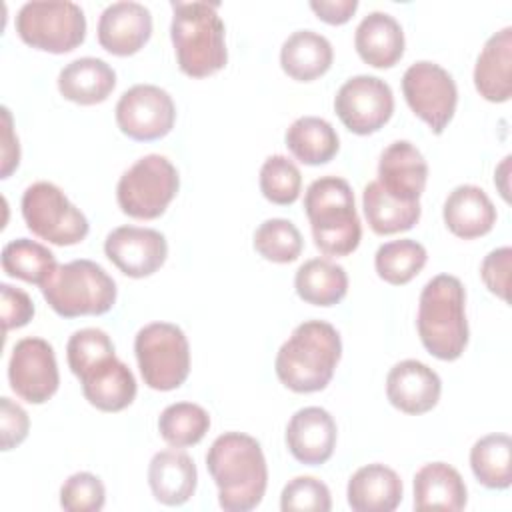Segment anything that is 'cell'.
Wrapping results in <instances>:
<instances>
[{
    "label": "cell",
    "mask_w": 512,
    "mask_h": 512,
    "mask_svg": "<svg viewBox=\"0 0 512 512\" xmlns=\"http://www.w3.org/2000/svg\"><path fill=\"white\" fill-rule=\"evenodd\" d=\"M206 468L218 488V502L228 512L256 508L268 486L262 446L244 432H224L208 448Z\"/></svg>",
    "instance_id": "1"
},
{
    "label": "cell",
    "mask_w": 512,
    "mask_h": 512,
    "mask_svg": "<svg viewBox=\"0 0 512 512\" xmlns=\"http://www.w3.org/2000/svg\"><path fill=\"white\" fill-rule=\"evenodd\" d=\"M340 356L342 340L338 330L324 320H306L280 346L274 370L278 380L292 392H320L330 384Z\"/></svg>",
    "instance_id": "2"
},
{
    "label": "cell",
    "mask_w": 512,
    "mask_h": 512,
    "mask_svg": "<svg viewBox=\"0 0 512 512\" xmlns=\"http://www.w3.org/2000/svg\"><path fill=\"white\" fill-rule=\"evenodd\" d=\"M422 346L438 360H458L468 344L466 292L452 274L430 278L418 300L416 316Z\"/></svg>",
    "instance_id": "3"
},
{
    "label": "cell",
    "mask_w": 512,
    "mask_h": 512,
    "mask_svg": "<svg viewBox=\"0 0 512 512\" xmlns=\"http://www.w3.org/2000/svg\"><path fill=\"white\" fill-rule=\"evenodd\" d=\"M216 8L202 0L172 2L170 38L180 70L190 78H206L228 62L226 28Z\"/></svg>",
    "instance_id": "4"
},
{
    "label": "cell",
    "mask_w": 512,
    "mask_h": 512,
    "mask_svg": "<svg viewBox=\"0 0 512 512\" xmlns=\"http://www.w3.org/2000/svg\"><path fill=\"white\" fill-rule=\"evenodd\" d=\"M304 210L310 220L316 248L326 256H348L362 238L354 192L340 176L316 178L304 194Z\"/></svg>",
    "instance_id": "5"
},
{
    "label": "cell",
    "mask_w": 512,
    "mask_h": 512,
    "mask_svg": "<svg viewBox=\"0 0 512 512\" xmlns=\"http://www.w3.org/2000/svg\"><path fill=\"white\" fill-rule=\"evenodd\" d=\"M40 290L48 306L62 318L100 316L116 302L112 276L86 258L58 264Z\"/></svg>",
    "instance_id": "6"
},
{
    "label": "cell",
    "mask_w": 512,
    "mask_h": 512,
    "mask_svg": "<svg viewBox=\"0 0 512 512\" xmlns=\"http://www.w3.org/2000/svg\"><path fill=\"white\" fill-rule=\"evenodd\" d=\"M134 354L148 388L168 392L184 384L190 374V344L180 326L150 322L134 338Z\"/></svg>",
    "instance_id": "7"
},
{
    "label": "cell",
    "mask_w": 512,
    "mask_h": 512,
    "mask_svg": "<svg viewBox=\"0 0 512 512\" xmlns=\"http://www.w3.org/2000/svg\"><path fill=\"white\" fill-rule=\"evenodd\" d=\"M180 188L176 166L160 154L136 160L118 180L116 200L124 214L138 220L162 216Z\"/></svg>",
    "instance_id": "8"
},
{
    "label": "cell",
    "mask_w": 512,
    "mask_h": 512,
    "mask_svg": "<svg viewBox=\"0 0 512 512\" xmlns=\"http://www.w3.org/2000/svg\"><path fill=\"white\" fill-rule=\"evenodd\" d=\"M16 32L28 46L52 54L78 48L86 38V16L68 0H34L20 6Z\"/></svg>",
    "instance_id": "9"
},
{
    "label": "cell",
    "mask_w": 512,
    "mask_h": 512,
    "mask_svg": "<svg viewBox=\"0 0 512 512\" xmlns=\"http://www.w3.org/2000/svg\"><path fill=\"white\" fill-rule=\"evenodd\" d=\"M20 208L28 230L50 244L74 246L88 236V218L52 182L30 184L22 194Z\"/></svg>",
    "instance_id": "10"
},
{
    "label": "cell",
    "mask_w": 512,
    "mask_h": 512,
    "mask_svg": "<svg viewBox=\"0 0 512 512\" xmlns=\"http://www.w3.org/2000/svg\"><path fill=\"white\" fill-rule=\"evenodd\" d=\"M402 94L410 110L424 120L434 134H442L456 112V82L452 74L436 62L418 60L410 64L402 76Z\"/></svg>",
    "instance_id": "11"
},
{
    "label": "cell",
    "mask_w": 512,
    "mask_h": 512,
    "mask_svg": "<svg viewBox=\"0 0 512 512\" xmlns=\"http://www.w3.org/2000/svg\"><path fill=\"white\" fill-rule=\"evenodd\" d=\"M334 110L350 132L368 136L378 132L392 118L394 94L382 78L358 74L338 88Z\"/></svg>",
    "instance_id": "12"
},
{
    "label": "cell",
    "mask_w": 512,
    "mask_h": 512,
    "mask_svg": "<svg viewBox=\"0 0 512 512\" xmlns=\"http://www.w3.org/2000/svg\"><path fill=\"white\" fill-rule=\"evenodd\" d=\"M8 382L12 392L30 404L48 402L60 384L52 344L38 336L18 340L8 362Z\"/></svg>",
    "instance_id": "13"
},
{
    "label": "cell",
    "mask_w": 512,
    "mask_h": 512,
    "mask_svg": "<svg viewBox=\"0 0 512 512\" xmlns=\"http://www.w3.org/2000/svg\"><path fill=\"white\" fill-rule=\"evenodd\" d=\"M116 124L132 140L150 142L164 138L176 120L172 96L154 84L128 88L116 104Z\"/></svg>",
    "instance_id": "14"
},
{
    "label": "cell",
    "mask_w": 512,
    "mask_h": 512,
    "mask_svg": "<svg viewBox=\"0 0 512 512\" xmlns=\"http://www.w3.org/2000/svg\"><path fill=\"white\" fill-rule=\"evenodd\" d=\"M108 260L130 278H146L162 268L168 242L162 232L142 226H118L104 240Z\"/></svg>",
    "instance_id": "15"
},
{
    "label": "cell",
    "mask_w": 512,
    "mask_h": 512,
    "mask_svg": "<svg viewBox=\"0 0 512 512\" xmlns=\"http://www.w3.org/2000/svg\"><path fill=\"white\" fill-rule=\"evenodd\" d=\"M98 42L114 56H132L150 40L152 14L132 0L108 4L98 18Z\"/></svg>",
    "instance_id": "16"
},
{
    "label": "cell",
    "mask_w": 512,
    "mask_h": 512,
    "mask_svg": "<svg viewBox=\"0 0 512 512\" xmlns=\"http://www.w3.org/2000/svg\"><path fill=\"white\" fill-rule=\"evenodd\" d=\"M336 436L338 430L332 414L320 406L296 410L286 426V446L306 466L328 462L336 448Z\"/></svg>",
    "instance_id": "17"
},
{
    "label": "cell",
    "mask_w": 512,
    "mask_h": 512,
    "mask_svg": "<svg viewBox=\"0 0 512 512\" xmlns=\"http://www.w3.org/2000/svg\"><path fill=\"white\" fill-rule=\"evenodd\" d=\"M428 180V164L422 152L408 140L388 144L378 160V182L402 202H418Z\"/></svg>",
    "instance_id": "18"
},
{
    "label": "cell",
    "mask_w": 512,
    "mask_h": 512,
    "mask_svg": "<svg viewBox=\"0 0 512 512\" xmlns=\"http://www.w3.org/2000/svg\"><path fill=\"white\" fill-rule=\"evenodd\" d=\"M442 392L440 376L420 360H402L386 376L388 402L406 414H424L432 410Z\"/></svg>",
    "instance_id": "19"
},
{
    "label": "cell",
    "mask_w": 512,
    "mask_h": 512,
    "mask_svg": "<svg viewBox=\"0 0 512 512\" xmlns=\"http://www.w3.org/2000/svg\"><path fill=\"white\" fill-rule=\"evenodd\" d=\"M76 378L84 398L102 412H120L136 398V378L116 354L94 362Z\"/></svg>",
    "instance_id": "20"
},
{
    "label": "cell",
    "mask_w": 512,
    "mask_h": 512,
    "mask_svg": "<svg viewBox=\"0 0 512 512\" xmlns=\"http://www.w3.org/2000/svg\"><path fill=\"white\" fill-rule=\"evenodd\" d=\"M196 482L198 472L194 460L178 448L156 452L148 464L152 496L164 506L186 504L194 496Z\"/></svg>",
    "instance_id": "21"
},
{
    "label": "cell",
    "mask_w": 512,
    "mask_h": 512,
    "mask_svg": "<svg viewBox=\"0 0 512 512\" xmlns=\"http://www.w3.org/2000/svg\"><path fill=\"white\" fill-rule=\"evenodd\" d=\"M474 86L488 102H508L512 96V28L492 34L474 66Z\"/></svg>",
    "instance_id": "22"
},
{
    "label": "cell",
    "mask_w": 512,
    "mask_h": 512,
    "mask_svg": "<svg viewBox=\"0 0 512 512\" xmlns=\"http://www.w3.org/2000/svg\"><path fill=\"white\" fill-rule=\"evenodd\" d=\"M448 230L464 240L488 234L496 224V208L488 194L474 184L456 186L442 208Z\"/></svg>",
    "instance_id": "23"
},
{
    "label": "cell",
    "mask_w": 512,
    "mask_h": 512,
    "mask_svg": "<svg viewBox=\"0 0 512 512\" xmlns=\"http://www.w3.org/2000/svg\"><path fill=\"white\" fill-rule=\"evenodd\" d=\"M400 476L384 464H366L348 480L346 496L354 512H392L402 502Z\"/></svg>",
    "instance_id": "24"
},
{
    "label": "cell",
    "mask_w": 512,
    "mask_h": 512,
    "mask_svg": "<svg viewBox=\"0 0 512 512\" xmlns=\"http://www.w3.org/2000/svg\"><path fill=\"white\" fill-rule=\"evenodd\" d=\"M358 56L374 68H390L404 54V32L400 22L388 12L366 14L354 32Z\"/></svg>",
    "instance_id": "25"
},
{
    "label": "cell",
    "mask_w": 512,
    "mask_h": 512,
    "mask_svg": "<svg viewBox=\"0 0 512 512\" xmlns=\"http://www.w3.org/2000/svg\"><path fill=\"white\" fill-rule=\"evenodd\" d=\"M116 86V72L108 62L84 56L68 62L58 74L60 94L76 104L92 106L104 102Z\"/></svg>",
    "instance_id": "26"
},
{
    "label": "cell",
    "mask_w": 512,
    "mask_h": 512,
    "mask_svg": "<svg viewBox=\"0 0 512 512\" xmlns=\"http://www.w3.org/2000/svg\"><path fill=\"white\" fill-rule=\"evenodd\" d=\"M468 494L460 472L446 462L424 464L414 474V508L416 510H452L466 506Z\"/></svg>",
    "instance_id": "27"
},
{
    "label": "cell",
    "mask_w": 512,
    "mask_h": 512,
    "mask_svg": "<svg viewBox=\"0 0 512 512\" xmlns=\"http://www.w3.org/2000/svg\"><path fill=\"white\" fill-rule=\"evenodd\" d=\"M332 58L334 50L330 40L314 30L292 32L280 48L282 70L298 82H310L326 74L332 66Z\"/></svg>",
    "instance_id": "28"
},
{
    "label": "cell",
    "mask_w": 512,
    "mask_h": 512,
    "mask_svg": "<svg viewBox=\"0 0 512 512\" xmlns=\"http://www.w3.org/2000/svg\"><path fill=\"white\" fill-rule=\"evenodd\" d=\"M284 140L292 156L308 166L330 162L340 148V138L334 126L318 116L296 118L286 130Z\"/></svg>",
    "instance_id": "29"
},
{
    "label": "cell",
    "mask_w": 512,
    "mask_h": 512,
    "mask_svg": "<svg viewBox=\"0 0 512 512\" xmlns=\"http://www.w3.org/2000/svg\"><path fill=\"white\" fill-rule=\"evenodd\" d=\"M294 288L308 304L334 306L348 292V274L328 258H312L296 270Z\"/></svg>",
    "instance_id": "30"
},
{
    "label": "cell",
    "mask_w": 512,
    "mask_h": 512,
    "mask_svg": "<svg viewBox=\"0 0 512 512\" xmlns=\"http://www.w3.org/2000/svg\"><path fill=\"white\" fill-rule=\"evenodd\" d=\"M362 208L372 232L386 236L414 228L420 220V202H402L390 196L378 180L368 182L362 192Z\"/></svg>",
    "instance_id": "31"
},
{
    "label": "cell",
    "mask_w": 512,
    "mask_h": 512,
    "mask_svg": "<svg viewBox=\"0 0 512 512\" xmlns=\"http://www.w3.org/2000/svg\"><path fill=\"white\" fill-rule=\"evenodd\" d=\"M512 440L508 434H488L474 442L470 468L476 480L490 490H506L512 482Z\"/></svg>",
    "instance_id": "32"
},
{
    "label": "cell",
    "mask_w": 512,
    "mask_h": 512,
    "mask_svg": "<svg viewBox=\"0 0 512 512\" xmlns=\"http://www.w3.org/2000/svg\"><path fill=\"white\" fill-rule=\"evenodd\" d=\"M56 266L54 252L30 238H14L2 248V270L28 284L42 286Z\"/></svg>",
    "instance_id": "33"
},
{
    "label": "cell",
    "mask_w": 512,
    "mask_h": 512,
    "mask_svg": "<svg viewBox=\"0 0 512 512\" xmlns=\"http://www.w3.org/2000/svg\"><path fill=\"white\" fill-rule=\"evenodd\" d=\"M426 260L428 254L420 242L412 238H400L386 242L376 250L374 268L384 282L392 286H402L408 284L416 274H420Z\"/></svg>",
    "instance_id": "34"
},
{
    "label": "cell",
    "mask_w": 512,
    "mask_h": 512,
    "mask_svg": "<svg viewBox=\"0 0 512 512\" xmlns=\"http://www.w3.org/2000/svg\"><path fill=\"white\" fill-rule=\"evenodd\" d=\"M210 428L208 412L194 402H176L162 410L158 432L172 448H188L198 444Z\"/></svg>",
    "instance_id": "35"
},
{
    "label": "cell",
    "mask_w": 512,
    "mask_h": 512,
    "mask_svg": "<svg viewBox=\"0 0 512 512\" xmlns=\"http://www.w3.org/2000/svg\"><path fill=\"white\" fill-rule=\"evenodd\" d=\"M304 248V240L294 222L286 218L264 220L254 232V250L270 262H294Z\"/></svg>",
    "instance_id": "36"
},
{
    "label": "cell",
    "mask_w": 512,
    "mask_h": 512,
    "mask_svg": "<svg viewBox=\"0 0 512 512\" xmlns=\"http://www.w3.org/2000/svg\"><path fill=\"white\" fill-rule=\"evenodd\" d=\"M302 190V174L294 160L282 154L268 156L260 168V192L278 206L294 204Z\"/></svg>",
    "instance_id": "37"
},
{
    "label": "cell",
    "mask_w": 512,
    "mask_h": 512,
    "mask_svg": "<svg viewBox=\"0 0 512 512\" xmlns=\"http://www.w3.org/2000/svg\"><path fill=\"white\" fill-rule=\"evenodd\" d=\"M116 354L110 336L100 328H82L76 330L66 344L68 366L74 376H78L90 364Z\"/></svg>",
    "instance_id": "38"
},
{
    "label": "cell",
    "mask_w": 512,
    "mask_h": 512,
    "mask_svg": "<svg viewBox=\"0 0 512 512\" xmlns=\"http://www.w3.org/2000/svg\"><path fill=\"white\" fill-rule=\"evenodd\" d=\"M106 488L102 480L90 472L68 476L60 488V506L68 512H98L104 508Z\"/></svg>",
    "instance_id": "39"
},
{
    "label": "cell",
    "mask_w": 512,
    "mask_h": 512,
    "mask_svg": "<svg viewBox=\"0 0 512 512\" xmlns=\"http://www.w3.org/2000/svg\"><path fill=\"white\" fill-rule=\"evenodd\" d=\"M280 508L284 512H328L332 508V496L322 480L314 476H296L282 488Z\"/></svg>",
    "instance_id": "40"
},
{
    "label": "cell",
    "mask_w": 512,
    "mask_h": 512,
    "mask_svg": "<svg viewBox=\"0 0 512 512\" xmlns=\"http://www.w3.org/2000/svg\"><path fill=\"white\" fill-rule=\"evenodd\" d=\"M510 264H512V248L502 246L488 252L480 264V276L486 288L496 294L500 300H508L510 288Z\"/></svg>",
    "instance_id": "41"
},
{
    "label": "cell",
    "mask_w": 512,
    "mask_h": 512,
    "mask_svg": "<svg viewBox=\"0 0 512 512\" xmlns=\"http://www.w3.org/2000/svg\"><path fill=\"white\" fill-rule=\"evenodd\" d=\"M30 430V418L26 410L12 402L8 396L0 398V446L4 452L22 444Z\"/></svg>",
    "instance_id": "42"
},
{
    "label": "cell",
    "mask_w": 512,
    "mask_h": 512,
    "mask_svg": "<svg viewBox=\"0 0 512 512\" xmlns=\"http://www.w3.org/2000/svg\"><path fill=\"white\" fill-rule=\"evenodd\" d=\"M0 294H2V324L4 332H10L14 328L26 326L32 316H34V302L32 298L10 284H0Z\"/></svg>",
    "instance_id": "43"
},
{
    "label": "cell",
    "mask_w": 512,
    "mask_h": 512,
    "mask_svg": "<svg viewBox=\"0 0 512 512\" xmlns=\"http://www.w3.org/2000/svg\"><path fill=\"white\" fill-rule=\"evenodd\" d=\"M310 8L328 24H344L358 8L356 0H312Z\"/></svg>",
    "instance_id": "44"
},
{
    "label": "cell",
    "mask_w": 512,
    "mask_h": 512,
    "mask_svg": "<svg viewBox=\"0 0 512 512\" xmlns=\"http://www.w3.org/2000/svg\"><path fill=\"white\" fill-rule=\"evenodd\" d=\"M2 118H4V134H2V178H8L12 170L20 162V146H18V136L14 134L12 128V116L6 106H2Z\"/></svg>",
    "instance_id": "45"
}]
</instances>
